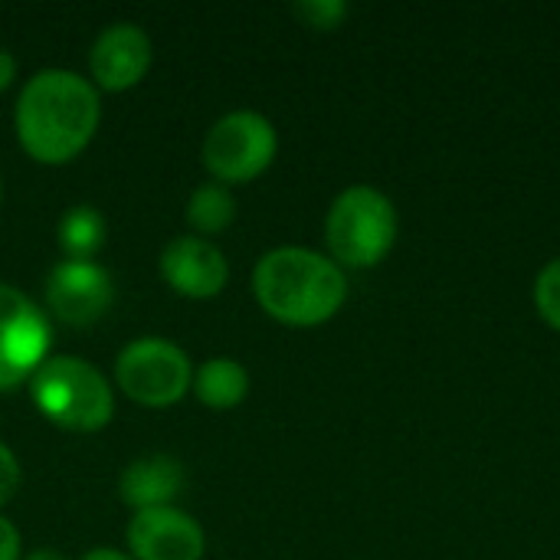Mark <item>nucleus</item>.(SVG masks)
<instances>
[{
    "label": "nucleus",
    "mask_w": 560,
    "mask_h": 560,
    "mask_svg": "<svg viewBox=\"0 0 560 560\" xmlns=\"http://www.w3.org/2000/svg\"><path fill=\"white\" fill-rule=\"evenodd\" d=\"M115 381L141 407H171L194 384L190 358L164 338H138L115 361Z\"/></svg>",
    "instance_id": "6"
},
{
    "label": "nucleus",
    "mask_w": 560,
    "mask_h": 560,
    "mask_svg": "<svg viewBox=\"0 0 560 560\" xmlns=\"http://www.w3.org/2000/svg\"><path fill=\"white\" fill-rule=\"evenodd\" d=\"M236 220V197L230 194L226 184H203L190 194L187 203V223L200 236H217L230 230Z\"/></svg>",
    "instance_id": "15"
},
{
    "label": "nucleus",
    "mask_w": 560,
    "mask_h": 560,
    "mask_svg": "<svg viewBox=\"0 0 560 560\" xmlns=\"http://www.w3.org/2000/svg\"><path fill=\"white\" fill-rule=\"evenodd\" d=\"M253 295L259 308L289 328H315L331 322L348 299L345 269L315 249L279 246L253 269Z\"/></svg>",
    "instance_id": "2"
},
{
    "label": "nucleus",
    "mask_w": 560,
    "mask_h": 560,
    "mask_svg": "<svg viewBox=\"0 0 560 560\" xmlns=\"http://www.w3.org/2000/svg\"><path fill=\"white\" fill-rule=\"evenodd\" d=\"M292 16L308 30L331 33L345 23L348 3L345 0H299V3H292Z\"/></svg>",
    "instance_id": "16"
},
{
    "label": "nucleus",
    "mask_w": 560,
    "mask_h": 560,
    "mask_svg": "<svg viewBox=\"0 0 560 560\" xmlns=\"http://www.w3.org/2000/svg\"><path fill=\"white\" fill-rule=\"evenodd\" d=\"M102 105L98 89L69 72H36L16 98V141L36 164H69L79 158L98 131Z\"/></svg>",
    "instance_id": "1"
},
{
    "label": "nucleus",
    "mask_w": 560,
    "mask_h": 560,
    "mask_svg": "<svg viewBox=\"0 0 560 560\" xmlns=\"http://www.w3.org/2000/svg\"><path fill=\"white\" fill-rule=\"evenodd\" d=\"M125 538L131 560H200L207 548L197 518L171 505L135 512Z\"/></svg>",
    "instance_id": "8"
},
{
    "label": "nucleus",
    "mask_w": 560,
    "mask_h": 560,
    "mask_svg": "<svg viewBox=\"0 0 560 560\" xmlns=\"http://www.w3.org/2000/svg\"><path fill=\"white\" fill-rule=\"evenodd\" d=\"M0 560H20V535L3 515H0Z\"/></svg>",
    "instance_id": "19"
},
{
    "label": "nucleus",
    "mask_w": 560,
    "mask_h": 560,
    "mask_svg": "<svg viewBox=\"0 0 560 560\" xmlns=\"http://www.w3.org/2000/svg\"><path fill=\"white\" fill-rule=\"evenodd\" d=\"M190 387H194V394H197V400L203 407H210V410H233L249 394V374L233 358H213V361L197 368Z\"/></svg>",
    "instance_id": "13"
},
{
    "label": "nucleus",
    "mask_w": 560,
    "mask_h": 560,
    "mask_svg": "<svg viewBox=\"0 0 560 560\" xmlns=\"http://www.w3.org/2000/svg\"><path fill=\"white\" fill-rule=\"evenodd\" d=\"M13 79H16V59L7 49H0V92L10 89Z\"/></svg>",
    "instance_id": "20"
},
{
    "label": "nucleus",
    "mask_w": 560,
    "mask_h": 560,
    "mask_svg": "<svg viewBox=\"0 0 560 560\" xmlns=\"http://www.w3.org/2000/svg\"><path fill=\"white\" fill-rule=\"evenodd\" d=\"M535 308L545 318V325L560 331V256L545 262V269L535 279Z\"/></svg>",
    "instance_id": "17"
},
{
    "label": "nucleus",
    "mask_w": 560,
    "mask_h": 560,
    "mask_svg": "<svg viewBox=\"0 0 560 560\" xmlns=\"http://www.w3.org/2000/svg\"><path fill=\"white\" fill-rule=\"evenodd\" d=\"M161 276L184 299H213L230 282V262L210 240L177 236L161 253Z\"/></svg>",
    "instance_id": "11"
},
{
    "label": "nucleus",
    "mask_w": 560,
    "mask_h": 560,
    "mask_svg": "<svg viewBox=\"0 0 560 560\" xmlns=\"http://www.w3.org/2000/svg\"><path fill=\"white\" fill-rule=\"evenodd\" d=\"M26 560H66L59 551H49V548H36V551H30Z\"/></svg>",
    "instance_id": "22"
},
{
    "label": "nucleus",
    "mask_w": 560,
    "mask_h": 560,
    "mask_svg": "<svg viewBox=\"0 0 560 560\" xmlns=\"http://www.w3.org/2000/svg\"><path fill=\"white\" fill-rule=\"evenodd\" d=\"M151 59H154L151 36L135 23H115L105 33H98L89 52V72L98 89L125 92L148 75Z\"/></svg>",
    "instance_id": "10"
},
{
    "label": "nucleus",
    "mask_w": 560,
    "mask_h": 560,
    "mask_svg": "<svg viewBox=\"0 0 560 560\" xmlns=\"http://www.w3.org/2000/svg\"><path fill=\"white\" fill-rule=\"evenodd\" d=\"M184 489V466L174 456H144L118 479V495L128 509L148 512L171 505Z\"/></svg>",
    "instance_id": "12"
},
{
    "label": "nucleus",
    "mask_w": 560,
    "mask_h": 560,
    "mask_svg": "<svg viewBox=\"0 0 560 560\" xmlns=\"http://www.w3.org/2000/svg\"><path fill=\"white\" fill-rule=\"evenodd\" d=\"M279 151V135L259 112H230L203 138V167L217 184H249L269 171Z\"/></svg>",
    "instance_id": "5"
},
{
    "label": "nucleus",
    "mask_w": 560,
    "mask_h": 560,
    "mask_svg": "<svg viewBox=\"0 0 560 560\" xmlns=\"http://www.w3.org/2000/svg\"><path fill=\"white\" fill-rule=\"evenodd\" d=\"M59 246L69 259L95 262V253L105 246V217L95 207H69L59 220Z\"/></svg>",
    "instance_id": "14"
},
{
    "label": "nucleus",
    "mask_w": 560,
    "mask_h": 560,
    "mask_svg": "<svg viewBox=\"0 0 560 560\" xmlns=\"http://www.w3.org/2000/svg\"><path fill=\"white\" fill-rule=\"evenodd\" d=\"M400 233L397 207L387 194L371 184L341 190L325 217V243L341 269L381 266Z\"/></svg>",
    "instance_id": "4"
},
{
    "label": "nucleus",
    "mask_w": 560,
    "mask_h": 560,
    "mask_svg": "<svg viewBox=\"0 0 560 560\" xmlns=\"http://www.w3.org/2000/svg\"><path fill=\"white\" fill-rule=\"evenodd\" d=\"M0 197H3V187H0Z\"/></svg>",
    "instance_id": "23"
},
{
    "label": "nucleus",
    "mask_w": 560,
    "mask_h": 560,
    "mask_svg": "<svg viewBox=\"0 0 560 560\" xmlns=\"http://www.w3.org/2000/svg\"><path fill=\"white\" fill-rule=\"evenodd\" d=\"M16 489H20V463L10 453V446L0 443V509L16 495Z\"/></svg>",
    "instance_id": "18"
},
{
    "label": "nucleus",
    "mask_w": 560,
    "mask_h": 560,
    "mask_svg": "<svg viewBox=\"0 0 560 560\" xmlns=\"http://www.w3.org/2000/svg\"><path fill=\"white\" fill-rule=\"evenodd\" d=\"M82 560H131V555L125 551H115V548H92Z\"/></svg>",
    "instance_id": "21"
},
{
    "label": "nucleus",
    "mask_w": 560,
    "mask_h": 560,
    "mask_svg": "<svg viewBox=\"0 0 560 560\" xmlns=\"http://www.w3.org/2000/svg\"><path fill=\"white\" fill-rule=\"evenodd\" d=\"M30 394L36 410L52 427L69 433H95L108 427L115 413V397L105 374L69 354H49L30 377Z\"/></svg>",
    "instance_id": "3"
},
{
    "label": "nucleus",
    "mask_w": 560,
    "mask_h": 560,
    "mask_svg": "<svg viewBox=\"0 0 560 560\" xmlns=\"http://www.w3.org/2000/svg\"><path fill=\"white\" fill-rule=\"evenodd\" d=\"M49 318L20 289L0 282V390L26 384L49 358Z\"/></svg>",
    "instance_id": "7"
},
{
    "label": "nucleus",
    "mask_w": 560,
    "mask_h": 560,
    "mask_svg": "<svg viewBox=\"0 0 560 560\" xmlns=\"http://www.w3.org/2000/svg\"><path fill=\"white\" fill-rule=\"evenodd\" d=\"M46 302L66 325H92L112 305V276L98 262L66 259L46 279Z\"/></svg>",
    "instance_id": "9"
}]
</instances>
